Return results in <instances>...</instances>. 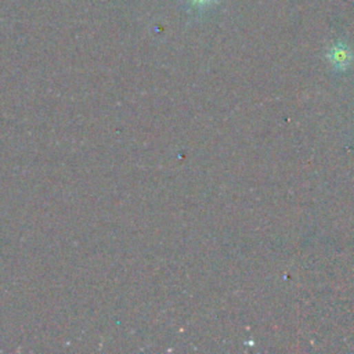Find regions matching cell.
<instances>
[{
  "mask_svg": "<svg viewBox=\"0 0 354 354\" xmlns=\"http://www.w3.org/2000/svg\"><path fill=\"white\" fill-rule=\"evenodd\" d=\"M328 59L333 68L343 71L351 63V52L344 45H337L331 49Z\"/></svg>",
  "mask_w": 354,
  "mask_h": 354,
  "instance_id": "cell-1",
  "label": "cell"
},
{
  "mask_svg": "<svg viewBox=\"0 0 354 354\" xmlns=\"http://www.w3.org/2000/svg\"><path fill=\"white\" fill-rule=\"evenodd\" d=\"M194 2H198V3H207V2H209V0H194Z\"/></svg>",
  "mask_w": 354,
  "mask_h": 354,
  "instance_id": "cell-2",
  "label": "cell"
}]
</instances>
